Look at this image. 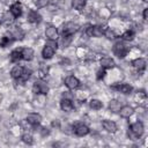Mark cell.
Listing matches in <instances>:
<instances>
[{
    "mask_svg": "<svg viewBox=\"0 0 148 148\" xmlns=\"http://www.w3.org/2000/svg\"><path fill=\"white\" fill-rule=\"evenodd\" d=\"M132 65L134 66V68H135V69H138V71H143V69L146 68L147 62H146V60H145L143 58H138V59L133 60Z\"/></svg>",
    "mask_w": 148,
    "mask_h": 148,
    "instance_id": "d6986e66",
    "label": "cell"
},
{
    "mask_svg": "<svg viewBox=\"0 0 148 148\" xmlns=\"http://www.w3.org/2000/svg\"><path fill=\"white\" fill-rule=\"evenodd\" d=\"M54 50H56V49H53L52 46H50V45L46 44V45L44 46L43 51H42L43 58H44V59H51V58L54 56Z\"/></svg>",
    "mask_w": 148,
    "mask_h": 148,
    "instance_id": "9a60e30c",
    "label": "cell"
},
{
    "mask_svg": "<svg viewBox=\"0 0 148 148\" xmlns=\"http://www.w3.org/2000/svg\"><path fill=\"white\" fill-rule=\"evenodd\" d=\"M143 1H147V0H143Z\"/></svg>",
    "mask_w": 148,
    "mask_h": 148,
    "instance_id": "f35d334b",
    "label": "cell"
},
{
    "mask_svg": "<svg viewBox=\"0 0 148 148\" xmlns=\"http://www.w3.org/2000/svg\"><path fill=\"white\" fill-rule=\"evenodd\" d=\"M89 106H90L92 110H99V109L103 108V103H102L101 101H98V99H91V101L89 102Z\"/></svg>",
    "mask_w": 148,
    "mask_h": 148,
    "instance_id": "484cf974",
    "label": "cell"
},
{
    "mask_svg": "<svg viewBox=\"0 0 148 148\" xmlns=\"http://www.w3.org/2000/svg\"><path fill=\"white\" fill-rule=\"evenodd\" d=\"M133 112H134V110H133V108L130 106V105H125V106H121V108L119 109L120 117H123V118H128V117H131V116L133 114Z\"/></svg>",
    "mask_w": 148,
    "mask_h": 148,
    "instance_id": "5bb4252c",
    "label": "cell"
},
{
    "mask_svg": "<svg viewBox=\"0 0 148 148\" xmlns=\"http://www.w3.org/2000/svg\"><path fill=\"white\" fill-rule=\"evenodd\" d=\"M14 18H15V16H14L10 12H7V13H5V14L2 15L1 22L5 23V24H12V23L14 22Z\"/></svg>",
    "mask_w": 148,
    "mask_h": 148,
    "instance_id": "7402d4cb",
    "label": "cell"
},
{
    "mask_svg": "<svg viewBox=\"0 0 148 148\" xmlns=\"http://www.w3.org/2000/svg\"><path fill=\"white\" fill-rule=\"evenodd\" d=\"M71 40H72V35H64V37H62V40H61V44H62V46H64V47H67V46L69 45Z\"/></svg>",
    "mask_w": 148,
    "mask_h": 148,
    "instance_id": "f546056e",
    "label": "cell"
},
{
    "mask_svg": "<svg viewBox=\"0 0 148 148\" xmlns=\"http://www.w3.org/2000/svg\"><path fill=\"white\" fill-rule=\"evenodd\" d=\"M22 59V54H21V50H14L10 53V61L13 62H17L18 60Z\"/></svg>",
    "mask_w": 148,
    "mask_h": 148,
    "instance_id": "d4e9b609",
    "label": "cell"
},
{
    "mask_svg": "<svg viewBox=\"0 0 148 148\" xmlns=\"http://www.w3.org/2000/svg\"><path fill=\"white\" fill-rule=\"evenodd\" d=\"M35 5L37 8H43L49 5V0H35Z\"/></svg>",
    "mask_w": 148,
    "mask_h": 148,
    "instance_id": "4dcf8cb0",
    "label": "cell"
},
{
    "mask_svg": "<svg viewBox=\"0 0 148 148\" xmlns=\"http://www.w3.org/2000/svg\"><path fill=\"white\" fill-rule=\"evenodd\" d=\"M60 108H61V110H62V111H65V112H69V111H72V110H73L74 104H73L72 99L62 98V99H61V102H60Z\"/></svg>",
    "mask_w": 148,
    "mask_h": 148,
    "instance_id": "30bf717a",
    "label": "cell"
},
{
    "mask_svg": "<svg viewBox=\"0 0 148 148\" xmlns=\"http://www.w3.org/2000/svg\"><path fill=\"white\" fill-rule=\"evenodd\" d=\"M73 131H74V133L77 135V136H84V135H87L88 133H89V127L87 126V125H84L83 123H79V124H76L74 127H73Z\"/></svg>",
    "mask_w": 148,
    "mask_h": 148,
    "instance_id": "5b68a950",
    "label": "cell"
},
{
    "mask_svg": "<svg viewBox=\"0 0 148 148\" xmlns=\"http://www.w3.org/2000/svg\"><path fill=\"white\" fill-rule=\"evenodd\" d=\"M10 13H12L15 17L21 16V15H22V5H21L18 1L14 2V3L10 6Z\"/></svg>",
    "mask_w": 148,
    "mask_h": 148,
    "instance_id": "4fadbf2b",
    "label": "cell"
},
{
    "mask_svg": "<svg viewBox=\"0 0 148 148\" xmlns=\"http://www.w3.org/2000/svg\"><path fill=\"white\" fill-rule=\"evenodd\" d=\"M114 65H116L114 60L110 57H105V58L101 59V67L102 68H112V67H114Z\"/></svg>",
    "mask_w": 148,
    "mask_h": 148,
    "instance_id": "e0dca14e",
    "label": "cell"
},
{
    "mask_svg": "<svg viewBox=\"0 0 148 148\" xmlns=\"http://www.w3.org/2000/svg\"><path fill=\"white\" fill-rule=\"evenodd\" d=\"M27 18H28V21H29L30 23H38V22H40L42 16H40L37 12H35V10H30V12L28 13Z\"/></svg>",
    "mask_w": 148,
    "mask_h": 148,
    "instance_id": "2e32d148",
    "label": "cell"
},
{
    "mask_svg": "<svg viewBox=\"0 0 148 148\" xmlns=\"http://www.w3.org/2000/svg\"><path fill=\"white\" fill-rule=\"evenodd\" d=\"M30 75H31V71L28 69V68H24L23 69V73H22V76L20 79H22V81H27L30 77Z\"/></svg>",
    "mask_w": 148,
    "mask_h": 148,
    "instance_id": "1f68e13d",
    "label": "cell"
},
{
    "mask_svg": "<svg viewBox=\"0 0 148 148\" xmlns=\"http://www.w3.org/2000/svg\"><path fill=\"white\" fill-rule=\"evenodd\" d=\"M25 121L31 126H38L42 121V117L38 113H30V114H28Z\"/></svg>",
    "mask_w": 148,
    "mask_h": 148,
    "instance_id": "ba28073f",
    "label": "cell"
},
{
    "mask_svg": "<svg viewBox=\"0 0 148 148\" xmlns=\"http://www.w3.org/2000/svg\"><path fill=\"white\" fill-rule=\"evenodd\" d=\"M86 6V0H72V7L76 10H82Z\"/></svg>",
    "mask_w": 148,
    "mask_h": 148,
    "instance_id": "603a6c76",
    "label": "cell"
},
{
    "mask_svg": "<svg viewBox=\"0 0 148 148\" xmlns=\"http://www.w3.org/2000/svg\"><path fill=\"white\" fill-rule=\"evenodd\" d=\"M10 36H12V38H14V39H22L23 36H24V32H23L22 29H20V28H14L13 31H12V34H10Z\"/></svg>",
    "mask_w": 148,
    "mask_h": 148,
    "instance_id": "cb8c5ba5",
    "label": "cell"
},
{
    "mask_svg": "<svg viewBox=\"0 0 148 148\" xmlns=\"http://www.w3.org/2000/svg\"><path fill=\"white\" fill-rule=\"evenodd\" d=\"M22 141H23L24 143H27V145H32V143H34V138H32L31 134L25 133V134L22 135Z\"/></svg>",
    "mask_w": 148,
    "mask_h": 148,
    "instance_id": "4316f807",
    "label": "cell"
},
{
    "mask_svg": "<svg viewBox=\"0 0 148 148\" xmlns=\"http://www.w3.org/2000/svg\"><path fill=\"white\" fill-rule=\"evenodd\" d=\"M112 51H113V53H114L118 58H124V57L127 54L128 49L126 47V45H125V44H123V43L118 42V43H116V44L113 45Z\"/></svg>",
    "mask_w": 148,
    "mask_h": 148,
    "instance_id": "3957f363",
    "label": "cell"
},
{
    "mask_svg": "<svg viewBox=\"0 0 148 148\" xmlns=\"http://www.w3.org/2000/svg\"><path fill=\"white\" fill-rule=\"evenodd\" d=\"M120 108H121V104H120L119 101H117V99H111V101L109 102V110H110V111H112V112H118Z\"/></svg>",
    "mask_w": 148,
    "mask_h": 148,
    "instance_id": "44dd1931",
    "label": "cell"
},
{
    "mask_svg": "<svg viewBox=\"0 0 148 148\" xmlns=\"http://www.w3.org/2000/svg\"><path fill=\"white\" fill-rule=\"evenodd\" d=\"M45 35L50 40H56L58 38V30L54 25H49L45 30Z\"/></svg>",
    "mask_w": 148,
    "mask_h": 148,
    "instance_id": "9c48e42d",
    "label": "cell"
},
{
    "mask_svg": "<svg viewBox=\"0 0 148 148\" xmlns=\"http://www.w3.org/2000/svg\"><path fill=\"white\" fill-rule=\"evenodd\" d=\"M147 15H148V8H145V9H143V13H142L143 20H147Z\"/></svg>",
    "mask_w": 148,
    "mask_h": 148,
    "instance_id": "74e56055",
    "label": "cell"
},
{
    "mask_svg": "<svg viewBox=\"0 0 148 148\" xmlns=\"http://www.w3.org/2000/svg\"><path fill=\"white\" fill-rule=\"evenodd\" d=\"M103 29L102 27L99 25H90L88 29H87V35L89 37H102L103 35Z\"/></svg>",
    "mask_w": 148,
    "mask_h": 148,
    "instance_id": "8992f818",
    "label": "cell"
},
{
    "mask_svg": "<svg viewBox=\"0 0 148 148\" xmlns=\"http://www.w3.org/2000/svg\"><path fill=\"white\" fill-rule=\"evenodd\" d=\"M143 131H145L143 124H142L141 121H135V123H133V124L130 126L128 136H130L132 140H135L136 138H140V136L143 134Z\"/></svg>",
    "mask_w": 148,
    "mask_h": 148,
    "instance_id": "6da1fadb",
    "label": "cell"
},
{
    "mask_svg": "<svg viewBox=\"0 0 148 148\" xmlns=\"http://www.w3.org/2000/svg\"><path fill=\"white\" fill-rule=\"evenodd\" d=\"M65 86L68 89H76L80 86V81L74 76V75H69L65 79Z\"/></svg>",
    "mask_w": 148,
    "mask_h": 148,
    "instance_id": "52a82bcc",
    "label": "cell"
},
{
    "mask_svg": "<svg viewBox=\"0 0 148 148\" xmlns=\"http://www.w3.org/2000/svg\"><path fill=\"white\" fill-rule=\"evenodd\" d=\"M32 91L35 94H47L49 91V86L46 84V82L42 81V80H38L34 83L32 86Z\"/></svg>",
    "mask_w": 148,
    "mask_h": 148,
    "instance_id": "7a4b0ae2",
    "label": "cell"
},
{
    "mask_svg": "<svg viewBox=\"0 0 148 148\" xmlns=\"http://www.w3.org/2000/svg\"><path fill=\"white\" fill-rule=\"evenodd\" d=\"M23 67L22 66H20V65H16V66H14L13 68H12V71H10V75H12V77H14V79H20L21 76H22V73H23Z\"/></svg>",
    "mask_w": 148,
    "mask_h": 148,
    "instance_id": "ffe728a7",
    "label": "cell"
},
{
    "mask_svg": "<svg viewBox=\"0 0 148 148\" xmlns=\"http://www.w3.org/2000/svg\"><path fill=\"white\" fill-rule=\"evenodd\" d=\"M21 54H22V59L25 61H30L34 59V50L30 47H24L21 50Z\"/></svg>",
    "mask_w": 148,
    "mask_h": 148,
    "instance_id": "7c38bea8",
    "label": "cell"
},
{
    "mask_svg": "<svg viewBox=\"0 0 148 148\" xmlns=\"http://www.w3.org/2000/svg\"><path fill=\"white\" fill-rule=\"evenodd\" d=\"M39 132H40V135H42V136H46V135L50 134V131H49L46 127H42V128L39 130Z\"/></svg>",
    "mask_w": 148,
    "mask_h": 148,
    "instance_id": "e575fe53",
    "label": "cell"
},
{
    "mask_svg": "<svg viewBox=\"0 0 148 148\" xmlns=\"http://www.w3.org/2000/svg\"><path fill=\"white\" fill-rule=\"evenodd\" d=\"M9 43H10V39H9L8 37H3V38L1 39V42H0V45H1L2 47H5V46H7Z\"/></svg>",
    "mask_w": 148,
    "mask_h": 148,
    "instance_id": "d6a6232c",
    "label": "cell"
},
{
    "mask_svg": "<svg viewBox=\"0 0 148 148\" xmlns=\"http://www.w3.org/2000/svg\"><path fill=\"white\" fill-rule=\"evenodd\" d=\"M114 89H117V90H118L119 92H121V94H131L132 90H133L132 86H130V84H127V83H119L118 86L114 87Z\"/></svg>",
    "mask_w": 148,
    "mask_h": 148,
    "instance_id": "ac0fdd59",
    "label": "cell"
},
{
    "mask_svg": "<svg viewBox=\"0 0 148 148\" xmlns=\"http://www.w3.org/2000/svg\"><path fill=\"white\" fill-rule=\"evenodd\" d=\"M133 37H134V32H133L132 30H127L126 32H124V34L121 35V38H123L124 40H132Z\"/></svg>",
    "mask_w": 148,
    "mask_h": 148,
    "instance_id": "f1b7e54d",
    "label": "cell"
},
{
    "mask_svg": "<svg viewBox=\"0 0 148 148\" xmlns=\"http://www.w3.org/2000/svg\"><path fill=\"white\" fill-rule=\"evenodd\" d=\"M62 98H68V99H72V98H73V95H72V94H69L68 91H65V92L62 94Z\"/></svg>",
    "mask_w": 148,
    "mask_h": 148,
    "instance_id": "d590c367",
    "label": "cell"
},
{
    "mask_svg": "<svg viewBox=\"0 0 148 148\" xmlns=\"http://www.w3.org/2000/svg\"><path fill=\"white\" fill-rule=\"evenodd\" d=\"M71 128H72V127H71V126H67V125H66V126H65V127H64V130H62V131H64V132H65V133H67V134H71V133H72V132H71V131H69V130H71Z\"/></svg>",
    "mask_w": 148,
    "mask_h": 148,
    "instance_id": "8d00e7d4",
    "label": "cell"
},
{
    "mask_svg": "<svg viewBox=\"0 0 148 148\" xmlns=\"http://www.w3.org/2000/svg\"><path fill=\"white\" fill-rule=\"evenodd\" d=\"M103 35L108 38V39H114L116 38V32L112 29H106L105 31H103Z\"/></svg>",
    "mask_w": 148,
    "mask_h": 148,
    "instance_id": "83f0119b",
    "label": "cell"
},
{
    "mask_svg": "<svg viewBox=\"0 0 148 148\" xmlns=\"http://www.w3.org/2000/svg\"><path fill=\"white\" fill-rule=\"evenodd\" d=\"M102 126H103V128H104L106 132H109V133H114V132L117 131V125H116V123L112 121V120H104V121L102 123Z\"/></svg>",
    "mask_w": 148,
    "mask_h": 148,
    "instance_id": "8fae6325",
    "label": "cell"
},
{
    "mask_svg": "<svg viewBox=\"0 0 148 148\" xmlns=\"http://www.w3.org/2000/svg\"><path fill=\"white\" fill-rule=\"evenodd\" d=\"M96 74H97V75H96V79H97V80H101V79H103V77H104V74H105V72H104V68H102V69H98Z\"/></svg>",
    "mask_w": 148,
    "mask_h": 148,
    "instance_id": "836d02e7",
    "label": "cell"
},
{
    "mask_svg": "<svg viewBox=\"0 0 148 148\" xmlns=\"http://www.w3.org/2000/svg\"><path fill=\"white\" fill-rule=\"evenodd\" d=\"M79 30V24L75 22H67L62 27V35H73Z\"/></svg>",
    "mask_w": 148,
    "mask_h": 148,
    "instance_id": "277c9868",
    "label": "cell"
}]
</instances>
